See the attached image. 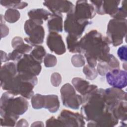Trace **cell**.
Wrapping results in <instances>:
<instances>
[{
    "label": "cell",
    "instance_id": "1",
    "mask_svg": "<svg viewBox=\"0 0 127 127\" xmlns=\"http://www.w3.org/2000/svg\"><path fill=\"white\" fill-rule=\"evenodd\" d=\"M81 114L89 123L88 127H114L119 120L107 106L104 89H97L83 96Z\"/></svg>",
    "mask_w": 127,
    "mask_h": 127
},
{
    "label": "cell",
    "instance_id": "2",
    "mask_svg": "<svg viewBox=\"0 0 127 127\" xmlns=\"http://www.w3.org/2000/svg\"><path fill=\"white\" fill-rule=\"evenodd\" d=\"M109 43L96 30L86 33L79 41L80 53L84 54L88 64L95 67L99 62L108 63L110 59Z\"/></svg>",
    "mask_w": 127,
    "mask_h": 127
},
{
    "label": "cell",
    "instance_id": "3",
    "mask_svg": "<svg viewBox=\"0 0 127 127\" xmlns=\"http://www.w3.org/2000/svg\"><path fill=\"white\" fill-rule=\"evenodd\" d=\"M15 96L6 91L0 98L1 117H10L18 119L28 109V102L22 96Z\"/></svg>",
    "mask_w": 127,
    "mask_h": 127
},
{
    "label": "cell",
    "instance_id": "4",
    "mask_svg": "<svg viewBox=\"0 0 127 127\" xmlns=\"http://www.w3.org/2000/svg\"><path fill=\"white\" fill-rule=\"evenodd\" d=\"M43 21L37 19H29L24 24V30L28 37L24 38V41L32 46L41 44L44 41L45 31L42 26Z\"/></svg>",
    "mask_w": 127,
    "mask_h": 127
},
{
    "label": "cell",
    "instance_id": "5",
    "mask_svg": "<svg viewBox=\"0 0 127 127\" xmlns=\"http://www.w3.org/2000/svg\"><path fill=\"white\" fill-rule=\"evenodd\" d=\"M107 39L109 44L118 46L123 42L127 34V20L111 19L107 26Z\"/></svg>",
    "mask_w": 127,
    "mask_h": 127
},
{
    "label": "cell",
    "instance_id": "6",
    "mask_svg": "<svg viewBox=\"0 0 127 127\" xmlns=\"http://www.w3.org/2000/svg\"><path fill=\"white\" fill-rule=\"evenodd\" d=\"M16 68L18 73L32 76L38 75L42 69L41 63L27 54L18 61Z\"/></svg>",
    "mask_w": 127,
    "mask_h": 127
},
{
    "label": "cell",
    "instance_id": "7",
    "mask_svg": "<svg viewBox=\"0 0 127 127\" xmlns=\"http://www.w3.org/2000/svg\"><path fill=\"white\" fill-rule=\"evenodd\" d=\"M72 11L67 14L64 22V29L68 34L74 36L78 39L82 35L85 27L91 24V21L80 20L76 18Z\"/></svg>",
    "mask_w": 127,
    "mask_h": 127
},
{
    "label": "cell",
    "instance_id": "8",
    "mask_svg": "<svg viewBox=\"0 0 127 127\" xmlns=\"http://www.w3.org/2000/svg\"><path fill=\"white\" fill-rule=\"evenodd\" d=\"M61 98L63 105L74 110L78 109L83 103L82 97L76 94L74 87L69 83L64 85L61 89Z\"/></svg>",
    "mask_w": 127,
    "mask_h": 127
},
{
    "label": "cell",
    "instance_id": "9",
    "mask_svg": "<svg viewBox=\"0 0 127 127\" xmlns=\"http://www.w3.org/2000/svg\"><path fill=\"white\" fill-rule=\"evenodd\" d=\"M104 99L108 108L113 112L122 101L127 100V93L120 89L107 88L104 89Z\"/></svg>",
    "mask_w": 127,
    "mask_h": 127
},
{
    "label": "cell",
    "instance_id": "10",
    "mask_svg": "<svg viewBox=\"0 0 127 127\" xmlns=\"http://www.w3.org/2000/svg\"><path fill=\"white\" fill-rule=\"evenodd\" d=\"M74 16L80 20H89L96 14L93 5L87 0H77L72 11Z\"/></svg>",
    "mask_w": 127,
    "mask_h": 127
},
{
    "label": "cell",
    "instance_id": "11",
    "mask_svg": "<svg viewBox=\"0 0 127 127\" xmlns=\"http://www.w3.org/2000/svg\"><path fill=\"white\" fill-rule=\"evenodd\" d=\"M58 119L63 127H84L85 121L81 114L67 110H63Z\"/></svg>",
    "mask_w": 127,
    "mask_h": 127
},
{
    "label": "cell",
    "instance_id": "12",
    "mask_svg": "<svg viewBox=\"0 0 127 127\" xmlns=\"http://www.w3.org/2000/svg\"><path fill=\"white\" fill-rule=\"evenodd\" d=\"M17 74L16 65L14 63L9 62L1 66L0 83L2 89L7 91Z\"/></svg>",
    "mask_w": 127,
    "mask_h": 127
},
{
    "label": "cell",
    "instance_id": "13",
    "mask_svg": "<svg viewBox=\"0 0 127 127\" xmlns=\"http://www.w3.org/2000/svg\"><path fill=\"white\" fill-rule=\"evenodd\" d=\"M107 81L114 88L122 89L127 84V72L119 68L113 69L106 74Z\"/></svg>",
    "mask_w": 127,
    "mask_h": 127
},
{
    "label": "cell",
    "instance_id": "14",
    "mask_svg": "<svg viewBox=\"0 0 127 127\" xmlns=\"http://www.w3.org/2000/svg\"><path fill=\"white\" fill-rule=\"evenodd\" d=\"M90 2L94 7L96 12L99 14H109L113 15L120 3V0H90Z\"/></svg>",
    "mask_w": 127,
    "mask_h": 127
},
{
    "label": "cell",
    "instance_id": "15",
    "mask_svg": "<svg viewBox=\"0 0 127 127\" xmlns=\"http://www.w3.org/2000/svg\"><path fill=\"white\" fill-rule=\"evenodd\" d=\"M47 45L55 54L61 55L66 52L65 46L61 35L55 32H50L47 38Z\"/></svg>",
    "mask_w": 127,
    "mask_h": 127
},
{
    "label": "cell",
    "instance_id": "16",
    "mask_svg": "<svg viewBox=\"0 0 127 127\" xmlns=\"http://www.w3.org/2000/svg\"><path fill=\"white\" fill-rule=\"evenodd\" d=\"M43 5L47 7L53 13L62 14L72 11L74 9V5L68 0H46Z\"/></svg>",
    "mask_w": 127,
    "mask_h": 127
},
{
    "label": "cell",
    "instance_id": "17",
    "mask_svg": "<svg viewBox=\"0 0 127 127\" xmlns=\"http://www.w3.org/2000/svg\"><path fill=\"white\" fill-rule=\"evenodd\" d=\"M72 83L75 89L83 96L90 93L98 89L95 85H90L89 82L81 78L74 77L72 80Z\"/></svg>",
    "mask_w": 127,
    "mask_h": 127
},
{
    "label": "cell",
    "instance_id": "18",
    "mask_svg": "<svg viewBox=\"0 0 127 127\" xmlns=\"http://www.w3.org/2000/svg\"><path fill=\"white\" fill-rule=\"evenodd\" d=\"M62 14L52 13L49 17L47 26L50 32H61L63 30Z\"/></svg>",
    "mask_w": 127,
    "mask_h": 127
},
{
    "label": "cell",
    "instance_id": "19",
    "mask_svg": "<svg viewBox=\"0 0 127 127\" xmlns=\"http://www.w3.org/2000/svg\"><path fill=\"white\" fill-rule=\"evenodd\" d=\"M59 98L56 95H44V108L48 109L51 113H56L60 107Z\"/></svg>",
    "mask_w": 127,
    "mask_h": 127
},
{
    "label": "cell",
    "instance_id": "20",
    "mask_svg": "<svg viewBox=\"0 0 127 127\" xmlns=\"http://www.w3.org/2000/svg\"><path fill=\"white\" fill-rule=\"evenodd\" d=\"M51 14L50 12L43 8L33 9L28 12V15L30 19H37L42 21L48 20Z\"/></svg>",
    "mask_w": 127,
    "mask_h": 127
},
{
    "label": "cell",
    "instance_id": "21",
    "mask_svg": "<svg viewBox=\"0 0 127 127\" xmlns=\"http://www.w3.org/2000/svg\"><path fill=\"white\" fill-rule=\"evenodd\" d=\"M67 46L69 51L71 53H80L78 38L74 36L68 34L66 38Z\"/></svg>",
    "mask_w": 127,
    "mask_h": 127
},
{
    "label": "cell",
    "instance_id": "22",
    "mask_svg": "<svg viewBox=\"0 0 127 127\" xmlns=\"http://www.w3.org/2000/svg\"><path fill=\"white\" fill-rule=\"evenodd\" d=\"M1 5L8 7L9 8L23 9L28 5V3L21 0H3L0 1Z\"/></svg>",
    "mask_w": 127,
    "mask_h": 127
},
{
    "label": "cell",
    "instance_id": "23",
    "mask_svg": "<svg viewBox=\"0 0 127 127\" xmlns=\"http://www.w3.org/2000/svg\"><path fill=\"white\" fill-rule=\"evenodd\" d=\"M30 54L35 60L41 64L43 62V58L46 55V52L42 46L37 45L31 51Z\"/></svg>",
    "mask_w": 127,
    "mask_h": 127
},
{
    "label": "cell",
    "instance_id": "24",
    "mask_svg": "<svg viewBox=\"0 0 127 127\" xmlns=\"http://www.w3.org/2000/svg\"><path fill=\"white\" fill-rule=\"evenodd\" d=\"M20 17L19 12L16 9L8 8L4 14V19L9 23H14L18 21Z\"/></svg>",
    "mask_w": 127,
    "mask_h": 127
},
{
    "label": "cell",
    "instance_id": "25",
    "mask_svg": "<svg viewBox=\"0 0 127 127\" xmlns=\"http://www.w3.org/2000/svg\"><path fill=\"white\" fill-rule=\"evenodd\" d=\"M32 107L35 109H39L44 108V95L36 94L31 97V100Z\"/></svg>",
    "mask_w": 127,
    "mask_h": 127
},
{
    "label": "cell",
    "instance_id": "26",
    "mask_svg": "<svg viewBox=\"0 0 127 127\" xmlns=\"http://www.w3.org/2000/svg\"><path fill=\"white\" fill-rule=\"evenodd\" d=\"M127 1L124 0L122 1V6L118 7L115 13L111 16L114 19H125L127 17Z\"/></svg>",
    "mask_w": 127,
    "mask_h": 127
},
{
    "label": "cell",
    "instance_id": "27",
    "mask_svg": "<svg viewBox=\"0 0 127 127\" xmlns=\"http://www.w3.org/2000/svg\"><path fill=\"white\" fill-rule=\"evenodd\" d=\"M83 72L85 74L86 78L89 80H93L97 76V71L95 67H91L88 64L84 66Z\"/></svg>",
    "mask_w": 127,
    "mask_h": 127
},
{
    "label": "cell",
    "instance_id": "28",
    "mask_svg": "<svg viewBox=\"0 0 127 127\" xmlns=\"http://www.w3.org/2000/svg\"><path fill=\"white\" fill-rule=\"evenodd\" d=\"M57 63V58L50 54H46L44 59V64L46 67H51L55 66Z\"/></svg>",
    "mask_w": 127,
    "mask_h": 127
},
{
    "label": "cell",
    "instance_id": "29",
    "mask_svg": "<svg viewBox=\"0 0 127 127\" xmlns=\"http://www.w3.org/2000/svg\"><path fill=\"white\" fill-rule=\"evenodd\" d=\"M71 62L73 66L76 67H81L85 64L84 57L80 54L73 55L71 59Z\"/></svg>",
    "mask_w": 127,
    "mask_h": 127
},
{
    "label": "cell",
    "instance_id": "30",
    "mask_svg": "<svg viewBox=\"0 0 127 127\" xmlns=\"http://www.w3.org/2000/svg\"><path fill=\"white\" fill-rule=\"evenodd\" d=\"M109 70H110V69L107 63L100 62L98 64L97 71L101 76L105 75Z\"/></svg>",
    "mask_w": 127,
    "mask_h": 127
},
{
    "label": "cell",
    "instance_id": "31",
    "mask_svg": "<svg viewBox=\"0 0 127 127\" xmlns=\"http://www.w3.org/2000/svg\"><path fill=\"white\" fill-rule=\"evenodd\" d=\"M51 82L54 86H58L62 82V77L60 74L57 72L53 73L51 77Z\"/></svg>",
    "mask_w": 127,
    "mask_h": 127
},
{
    "label": "cell",
    "instance_id": "32",
    "mask_svg": "<svg viewBox=\"0 0 127 127\" xmlns=\"http://www.w3.org/2000/svg\"><path fill=\"white\" fill-rule=\"evenodd\" d=\"M127 46L124 45L120 47L117 51V54L120 59L122 61H127Z\"/></svg>",
    "mask_w": 127,
    "mask_h": 127
},
{
    "label": "cell",
    "instance_id": "33",
    "mask_svg": "<svg viewBox=\"0 0 127 127\" xmlns=\"http://www.w3.org/2000/svg\"><path fill=\"white\" fill-rule=\"evenodd\" d=\"M46 127H63L61 122L57 119L55 118L54 117H52L46 122Z\"/></svg>",
    "mask_w": 127,
    "mask_h": 127
},
{
    "label": "cell",
    "instance_id": "34",
    "mask_svg": "<svg viewBox=\"0 0 127 127\" xmlns=\"http://www.w3.org/2000/svg\"><path fill=\"white\" fill-rule=\"evenodd\" d=\"M23 42V40L21 37H15L12 39L11 41V46L14 49L17 46Z\"/></svg>",
    "mask_w": 127,
    "mask_h": 127
},
{
    "label": "cell",
    "instance_id": "35",
    "mask_svg": "<svg viewBox=\"0 0 127 127\" xmlns=\"http://www.w3.org/2000/svg\"><path fill=\"white\" fill-rule=\"evenodd\" d=\"M0 27H1V31H3V30L4 31V34H3V37L6 36V35L7 34H8V33H9L8 27H7V26L6 25H5L4 24H2V23H1L0 24Z\"/></svg>",
    "mask_w": 127,
    "mask_h": 127
},
{
    "label": "cell",
    "instance_id": "36",
    "mask_svg": "<svg viewBox=\"0 0 127 127\" xmlns=\"http://www.w3.org/2000/svg\"><path fill=\"white\" fill-rule=\"evenodd\" d=\"M17 127H19V126H25L27 127L28 126V123L27 122V121L24 119H21L20 120H19L17 123V125H15Z\"/></svg>",
    "mask_w": 127,
    "mask_h": 127
},
{
    "label": "cell",
    "instance_id": "37",
    "mask_svg": "<svg viewBox=\"0 0 127 127\" xmlns=\"http://www.w3.org/2000/svg\"><path fill=\"white\" fill-rule=\"evenodd\" d=\"M32 126H44V125L43 124V123L42 122H40V121H37L36 122L33 123V124L32 125H31V127Z\"/></svg>",
    "mask_w": 127,
    "mask_h": 127
}]
</instances>
